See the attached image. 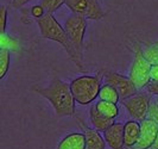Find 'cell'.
Wrapping results in <instances>:
<instances>
[{"label": "cell", "mask_w": 158, "mask_h": 149, "mask_svg": "<svg viewBox=\"0 0 158 149\" xmlns=\"http://www.w3.org/2000/svg\"><path fill=\"white\" fill-rule=\"evenodd\" d=\"M32 90L52 105L57 117L75 116L76 103L71 93L70 84H67L58 78H54L48 86H33Z\"/></svg>", "instance_id": "obj_1"}, {"label": "cell", "mask_w": 158, "mask_h": 149, "mask_svg": "<svg viewBox=\"0 0 158 149\" xmlns=\"http://www.w3.org/2000/svg\"><path fill=\"white\" fill-rule=\"evenodd\" d=\"M38 29L42 35V37L45 39H50L57 42L58 44H61L63 49L67 51L68 56L70 57V60L76 64V67L79 69H83V63L81 62L77 57V54L75 51V49L73 47L71 42L69 41V37L67 35V32L64 30V28L55 19V17L51 13H45V16L42 17L40 19L36 20Z\"/></svg>", "instance_id": "obj_2"}, {"label": "cell", "mask_w": 158, "mask_h": 149, "mask_svg": "<svg viewBox=\"0 0 158 149\" xmlns=\"http://www.w3.org/2000/svg\"><path fill=\"white\" fill-rule=\"evenodd\" d=\"M102 74L103 72H99L95 75H81L71 81L70 90L76 104L88 105L99 97Z\"/></svg>", "instance_id": "obj_3"}, {"label": "cell", "mask_w": 158, "mask_h": 149, "mask_svg": "<svg viewBox=\"0 0 158 149\" xmlns=\"http://www.w3.org/2000/svg\"><path fill=\"white\" fill-rule=\"evenodd\" d=\"M132 48H133V61L130 68L128 78L133 82V85L138 91H142L146 88L151 82V66L148 60L143 55V46L137 39L132 41Z\"/></svg>", "instance_id": "obj_4"}, {"label": "cell", "mask_w": 158, "mask_h": 149, "mask_svg": "<svg viewBox=\"0 0 158 149\" xmlns=\"http://www.w3.org/2000/svg\"><path fill=\"white\" fill-rule=\"evenodd\" d=\"M63 28L77 54L79 60L83 63V39L87 31V20L77 15L71 13L64 20Z\"/></svg>", "instance_id": "obj_5"}, {"label": "cell", "mask_w": 158, "mask_h": 149, "mask_svg": "<svg viewBox=\"0 0 158 149\" xmlns=\"http://www.w3.org/2000/svg\"><path fill=\"white\" fill-rule=\"evenodd\" d=\"M65 5L71 13L82 17L86 20H101L106 16L99 0H65Z\"/></svg>", "instance_id": "obj_6"}, {"label": "cell", "mask_w": 158, "mask_h": 149, "mask_svg": "<svg viewBox=\"0 0 158 149\" xmlns=\"http://www.w3.org/2000/svg\"><path fill=\"white\" fill-rule=\"evenodd\" d=\"M151 102H152V99H151L150 93L137 92L135 95L121 100V104L124 105V107L126 109L132 119L142 122L148 118Z\"/></svg>", "instance_id": "obj_7"}, {"label": "cell", "mask_w": 158, "mask_h": 149, "mask_svg": "<svg viewBox=\"0 0 158 149\" xmlns=\"http://www.w3.org/2000/svg\"><path fill=\"white\" fill-rule=\"evenodd\" d=\"M103 79H105V84H110L118 91L121 100L127 99L135 95L137 92H139L133 85V82L131 81V79L128 77L121 75L120 73L113 71H103Z\"/></svg>", "instance_id": "obj_8"}, {"label": "cell", "mask_w": 158, "mask_h": 149, "mask_svg": "<svg viewBox=\"0 0 158 149\" xmlns=\"http://www.w3.org/2000/svg\"><path fill=\"white\" fill-rule=\"evenodd\" d=\"M158 135V124L149 118L140 122L139 140L132 149H151Z\"/></svg>", "instance_id": "obj_9"}, {"label": "cell", "mask_w": 158, "mask_h": 149, "mask_svg": "<svg viewBox=\"0 0 158 149\" xmlns=\"http://www.w3.org/2000/svg\"><path fill=\"white\" fill-rule=\"evenodd\" d=\"M103 138L111 149L124 148V123L114 122L107 130L103 131Z\"/></svg>", "instance_id": "obj_10"}, {"label": "cell", "mask_w": 158, "mask_h": 149, "mask_svg": "<svg viewBox=\"0 0 158 149\" xmlns=\"http://www.w3.org/2000/svg\"><path fill=\"white\" fill-rule=\"evenodd\" d=\"M79 124L86 136V149H105L106 142L103 136L100 135V131L87 126L81 119H79Z\"/></svg>", "instance_id": "obj_11"}, {"label": "cell", "mask_w": 158, "mask_h": 149, "mask_svg": "<svg viewBox=\"0 0 158 149\" xmlns=\"http://www.w3.org/2000/svg\"><path fill=\"white\" fill-rule=\"evenodd\" d=\"M140 135V123L138 121L131 119L124 123V144L126 148H133L139 140Z\"/></svg>", "instance_id": "obj_12"}, {"label": "cell", "mask_w": 158, "mask_h": 149, "mask_svg": "<svg viewBox=\"0 0 158 149\" xmlns=\"http://www.w3.org/2000/svg\"><path fill=\"white\" fill-rule=\"evenodd\" d=\"M57 149H86V136L83 133H71L64 136Z\"/></svg>", "instance_id": "obj_13"}, {"label": "cell", "mask_w": 158, "mask_h": 149, "mask_svg": "<svg viewBox=\"0 0 158 149\" xmlns=\"http://www.w3.org/2000/svg\"><path fill=\"white\" fill-rule=\"evenodd\" d=\"M89 119H90V123H92V126L94 128L95 130L100 131V133H103L105 130H107L110 126L114 123L113 119H110V118L105 117L102 113H100L96 106L92 105L90 109H89Z\"/></svg>", "instance_id": "obj_14"}, {"label": "cell", "mask_w": 158, "mask_h": 149, "mask_svg": "<svg viewBox=\"0 0 158 149\" xmlns=\"http://www.w3.org/2000/svg\"><path fill=\"white\" fill-rule=\"evenodd\" d=\"M95 106L100 113H102L105 117L110 118V119H115L119 116V107L117 104L110 102H103L99 100L95 103Z\"/></svg>", "instance_id": "obj_15"}, {"label": "cell", "mask_w": 158, "mask_h": 149, "mask_svg": "<svg viewBox=\"0 0 158 149\" xmlns=\"http://www.w3.org/2000/svg\"><path fill=\"white\" fill-rule=\"evenodd\" d=\"M99 99L103 100V102H110L118 104V102L120 100V95H119L118 91L114 87L110 85V84H103L100 92H99Z\"/></svg>", "instance_id": "obj_16"}, {"label": "cell", "mask_w": 158, "mask_h": 149, "mask_svg": "<svg viewBox=\"0 0 158 149\" xmlns=\"http://www.w3.org/2000/svg\"><path fill=\"white\" fill-rule=\"evenodd\" d=\"M0 48L8 51H19L22 49V46L18 39L5 32V33H0Z\"/></svg>", "instance_id": "obj_17"}, {"label": "cell", "mask_w": 158, "mask_h": 149, "mask_svg": "<svg viewBox=\"0 0 158 149\" xmlns=\"http://www.w3.org/2000/svg\"><path fill=\"white\" fill-rule=\"evenodd\" d=\"M143 55L151 66L158 64V48L153 43H145L143 46Z\"/></svg>", "instance_id": "obj_18"}, {"label": "cell", "mask_w": 158, "mask_h": 149, "mask_svg": "<svg viewBox=\"0 0 158 149\" xmlns=\"http://www.w3.org/2000/svg\"><path fill=\"white\" fill-rule=\"evenodd\" d=\"M11 63V51L0 49V79H4L10 69Z\"/></svg>", "instance_id": "obj_19"}, {"label": "cell", "mask_w": 158, "mask_h": 149, "mask_svg": "<svg viewBox=\"0 0 158 149\" xmlns=\"http://www.w3.org/2000/svg\"><path fill=\"white\" fill-rule=\"evenodd\" d=\"M40 5L45 10L47 13H54L58 8H61L65 5V0H42Z\"/></svg>", "instance_id": "obj_20"}, {"label": "cell", "mask_w": 158, "mask_h": 149, "mask_svg": "<svg viewBox=\"0 0 158 149\" xmlns=\"http://www.w3.org/2000/svg\"><path fill=\"white\" fill-rule=\"evenodd\" d=\"M6 25H7V6L1 5L0 7V33L6 32Z\"/></svg>", "instance_id": "obj_21"}, {"label": "cell", "mask_w": 158, "mask_h": 149, "mask_svg": "<svg viewBox=\"0 0 158 149\" xmlns=\"http://www.w3.org/2000/svg\"><path fill=\"white\" fill-rule=\"evenodd\" d=\"M29 11H30V16H31L32 18H35L36 20L40 19L42 17H44L45 16V13H47L45 10L43 8V6H42L40 4V5H33Z\"/></svg>", "instance_id": "obj_22"}, {"label": "cell", "mask_w": 158, "mask_h": 149, "mask_svg": "<svg viewBox=\"0 0 158 149\" xmlns=\"http://www.w3.org/2000/svg\"><path fill=\"white\" fill-rule=\"evenodd\" d=\"M148 118L156 122L158 124V104L153 99L150 104V109H149V113H148Z\"/></svg>", "instance_id": "obj_23"}, {"label": "cell", "mask_w": 158, "mask_h": 149, "mask_svg": "<svg viewBox=\"0 0 158 149\" xmlns=\"http://www.w3.org/2000/svg\"><path fill=\"white\" fill-rule=\"evenodd\" d=\"M146 91L151 95H158V81H151L146 87Z\"/></svg>", "instance_id": "obj_24"}, {"label": "cell", "mask_w": 158, "mask_h": 149, "mask_svg": "<svg viewBox=\"0 0 158 149\" xmlns=\"http://www.w3.org/2000/svg\"><path fill=\"white\" fill-rule=\"evenodd\" d=\"M29 1H31V0H11V7L13 8H20L22 6L24 5H26Z\"/></svg>", "instance_id": "obj_25"}, {"label": "cell", "mask_w": 158, "mask_h": 149, "mask_svg": "<svg viewBox=\"0 0 158 149\" xmlns=\"http://www.w3.org/2000/svg\"><path fill=\"white\" fill-rule=\"evenodd\" d=\"M151 81H158V64L151 67Z\"/></svg>", "instance_id": "obj_26"}, {"label": "cell", "mask_w": 158, "mask_h": 149, "mask_svg": "<svg viewBox=\"0 0 158 149\" xmlns=\"http://www.w3.org/2000/svg\"><path fill=\"white\" fill-rule=\"evenodd\" d=\"M151 149H158V135H157V138H156V141H155V144L152 146V148Z\"/></svg>", "instance_id": "obj_27"}, {"label": "cell", "mask_w": 158, "mask_h": 149, "mask_svg": "<svg viewBox=\"0 0 158 149\" xmlns=\"http://www.w3.org/2000/svg\"><path fill=\"white\" fill-rule=\"evenodd\" d=\"M153 100H155V102H156V103H157V104H158V95H156V98H155Z\"/></svg>", "instance_id": "obj_28"}, {"label": "cell", "mask_w": 158, "mask_h": 149, "mask_svg": "<svg viewBox=\"0 0 158 149\" xmlns=\"http://www.w3.org/2000/svg\"><path fill=\"white\" fill-rule=\"evenodd\" d=\"M153 44H155V46H156V47L158 48V41H156V42H155V43H153Z\"/></svg>", "instance_id": "obj_29"}]
</instances>
